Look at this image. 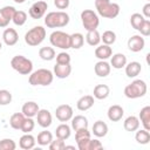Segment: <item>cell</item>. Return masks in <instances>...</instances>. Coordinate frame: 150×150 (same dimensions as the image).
I'll list each match as a JSON object with an SVG mask.
<instances>
[{"instance_id":"6da1fadb","label":"cell","mask_w":150,"mask_h":150,"mask_svg":"<svg viewBox=\"0 0 150 150\" xmlns=\"http://www.w3.org/2000/svg\"><path fill=\"white\" fill-rule=\"evenodd\" d=\"M95 7L97 14L105 19H115L121 11L120 5L110 0H95Z\"/></svg>"},{"instance_id":"7a4b0ae2","label":"cell","mask_w":150,"mask_h":150,"mask_svg":"<svg viewBox=\"0 0 150 150\" xmlns=\"http://www.w3.org/2000/svg\"><path fill=\"white\" fill-rule=\"evenodd\" d=\"M54 80V74L53 71H50L49 69L46 68H40L35 71H32L29 74L28 81L30 86H49L52 84Z\"/></svg>"},{"instance_id":"3957f363","label":"cell","mask_w":150,"mask_h":150,"mask_svg":"<svg viewBox=\"0 0 150 150\" xmlns=\"http://www.w3.org/2000/svg\"><path fill=\"white\" fill-rule=\"evenodd\" d=\"M69 15L63 11L49 12L45 16V25L48 28H62L69 23Z\"/></svg>"},{"instance_id":"277c9868","label":"cell","mask_w":150,"mask_h":150,"mask_svg":"<svg viewBox=\"0 0 150 150\" xmlns=\"http://www.w3.org/2000/svg\"><path fill=\"white\" fill-rule=\"evenodd\" d=\"M146 90H148V87L143 80H134L131 83H129L124 88V95L131 100L139 98L146 94Z\"/></svg>"},{"instance_id":"5b68a950","label":"cell","mask_w":150,"mask_h":150,"mask_svg":"<svg viewBox=\"0 0 150 150\" xmlns=\"http://www.w3.org/2000/svg\"><path fill=\"white\" fill-rule=\"evenodd\" d=\"M12 68L21 75H29L33 71V62L23 55H15L11 60Z\"/></svg>"},{"instance_id":"8992f818","label":"cell","mask_w":150,"mask_h":150,"mask_svg":"<svg viewBox=\"0 0 150 150\" xmlns=\"http://www.w3.org/2000/svg\"><path fill=\"white\" fill-rule=\"evenodd\" d=\"M46 38V29L42 26H35L25 34V42L30 47H36L42 43Z\"/></svg>"},{"instance_id":"52a82bcc","label":"cell","mask_w":150,"mask_h":150,"mask_svg":"<svg viewBox=\"0 0 150 150\" xmlns=\"http://www.w3.org/2000/svg\"><path fill=\"white\" fill-rule=\"evenodd\" d=\"M49 41L53 47H56L60 49L70 48V35L62 30H54L49 35Z\"/></svg>"},{"instance_id":"ba28073f","label":"cell","mask_w":150,"mask_h":150,"mask_svg":"<svg viewBox=\"0 0 150 150\" xmlns=\"http://www.w3.org/2000/svg\"><path fill=\"white\" fill-rule=\"evenodd\" d=\"M81 21L82 25L84 27V29L88 30H94L97 29L98 25H100V19L96 12H94L93 9H84L81 12Z\"/></svg>"},{"instance_id":"9c48e42d","label":"cell","mask_w":150,"mask_h":150,"mask_svg":"<svg viewBox=\"0 0 150 150\" xmlns=\"http://www.w3.org/2000/svg\"><path fill=\"white\" fill-rule=\"evenodd\" d=\"M47 9H48V4L43 0H39V1L34 2L30 6V8L28 11V14L32 19L38 20V19H41L42 16H45Z\"/></svg>"},{"instance_id":"30bf717a","label":"cell","mask_w":150,"mask_h":150,"mask_svg":"<svg viewBox=\"0 0 150 150\" xmlns=\"http://www.w3.org/2000/svg\"><path fill=\"white\" fill-rule=\"evenodd\" d=\"M73 108L69 104H61L55 109V116L60 122H68L73 117Z\"/></svg>"},{"instance_id":"8fae6325","label":"cell","mask_w":150,"mask_h":150,"mask_svg":"<svg viewBox=\"0 0 150 150\" xmlns=\"http://www.w3.org/2000/svg\"><path fill=\"white\" fill-rule=\"evenodd\" d=\"M15 11L16 9L13 6H5V7L0 8V27L1 28H5L9 25Z\"/></svg>"},{"instance_id":"7c38bea8","label":"cell","mask_w":150,"mask_h":150,"mask_svg":"<svg viewBox=\"0 0 150 150\" xmlns=\"http://www.w3.org/2000/svg\"><path fill=\"white\" fill-rule=\"evenodd\" d=\"M127 45H128V48L130 52L138 53V52L143 50V48L145 46V40L142 35H132L131 38H129Z\"/></svg>"},{"instance_id":"4fadbf2b","label":"cell","mask_w":150,"mask_h":150,"mask_svg":"<svg viewBox=\"0 0 150 150\" xmlns=\"http://www.w3.org/2000/svg\"><path fill=\"white\" fill-rule=\"evenodd\" d=\"M36 120H38V124L40 127H42V128L50 127V124L53 122L52 114L47 109H39L38 114H36Z\"/></svg>"},{"instance_id":"5bb4252c","label":"cell","mask_w":150,"mask_h":150,"mask_svg":"<svg viewBox=\"0 0 150 150\" xmlns=\"http://www.w3.org/2000/svg\"><path fill=\"white\" fill-rule=\"evenodd\" d=\"M2 40L7 46H14L19 41V34L14 28H6L2 33Z\"/></svg>"},{"instance_id":"9a60e30c","label":"cell","mask_w":150,"mask_h":150,"mask_svg":"<svg viewBox=\"0 0 150 150\" xmlns=\"http://www.w3.org/2000/svg\"><path fill=\"white\" fill-rule=\"evenodd\" d=\"M111 66L105 61V60H100L98 62L95 63L94 66V71L98 77H105L110 74Z\"/></svg>"},{"instance_id":"2e32d148","label":"cell","mask_w":150,"mask_h":150,"mask_svg":"<svg viewBox=\"0 0 150 150\" xmlns=\"http://www.w3.org/2000/svg\"><path fill=\"white\" fill-rule=\"evenodd\" d=\"M94 103H95V100L93 95H84L77 100L76 107L80 111H87L94 105Z\"/></svg>"},{"instance_id":"e0dca14e","label":"cell","mask_w":150,"mask_h":150,"mask_svg":"<svg viewBox=\"0 0 150 150\" xmlns=\"http://www.w3.org/2000/svg\"><path fill=\"white\" fill-rule=\"evenodd\" d=\"M108 118L111 121V122H118L120 120H122L123 115H124V110L121 105L118 104H114V105H110L109 109H108Z\"/></svg>"},{"instance_id":"ac0fdd59","label":"cell","mask_w":150,"mask_h":150,"mask_svg":"<svg viewBox=\"0 0 150 150\" xmlns=\"http://www.w3.org/2000/svg\"><path fill=\"white\" fill-rule=\"evenodd\" d=\"M124 68H125V75H127L128 77H130V79L136 77V76L139 75V73L142 71V66H141V63L137 62V61H131V62L127 63V64L124 66Z\"/></svg>"},{"instance_id":"d6986e66","label":"cell","mask_w":150,"mask_h":150,"mask_svg":"<svg viewBox=\"0 0 150 150\" xmlns=\"http://www.w3.org/2000/svg\"><path fill=\"white\" fill-rule=\"evenodd\" d=\"M71 73V66L70 63L68 64H60V63H56L54 66V75L57 77V79H67Z\"/></svg>"},{"instance_id":"ffe728a7","label":"cell","mask_w":150,"mask_h":150,"mask_svg":"<svg viewBox=\"0 0 150 150\" xmlns=\"http://www.w3.org/2000/svg\"><path fill=\"white\" fill-rule=\"evenodd\" d=\"M39 105L36 102L34 101H28L26 103H23L22 105V109H21V112L26 116V117H34L36 116L38 111H39Z\"/></svg>"},{"instance_id":"44dd1931","label":"cell","mask_w":150,"mask_h":150,"mask_svg":"<svg viewBox=\"0 0 150 150\" xmlns=\"http://www.w3.org/2000/svg\"><path fill=\"white\" fill-rule=\"evenodd\" d=\"M112 55V49L108 45H100L95 49V56L98 60H108Z\"/></svg>"},{"instance_id":"7402d4cb","label":"cell","mask_w":150,"mask_h":150,"mask_svg":"<svg viewBox=\"0 0 150 150\" xmlns=\"http://www.w3.org/2000/svg\"><path fill=\"white\" fill-rule=\"evenodd\" d=\"M138 120H139V123H142L143 128L150 131V107L149 105H145L141 109Z\"/></svg>"},{"instance_id":"603a6c76","label":"cell","mask_w":150,"mask_h":150,"mask_svg":"<svg viewBox=\"0 0 150 150\" xmlns=\"http://www.w3.org/2000/svg\"><path fill=\"white\" fill-rule=\"evenodd\" d=\"M110 94V88L107 84H97L94 88L93 96L96 100H105Z\"/></svg>"},{"instance_id":"cb8c5ba5","label":"cell","mask_w":150,"mask_h":150,"mask_svg":"<svg viewBox=\"0 0 150 150\" xmlns=\"http://www.w3.org/2000/svg\"><path fill=\"white\" fill-rule=\"evenodd\" d=\"M110 57H111L110 66H112V68H115V69H122L127 64V56L122 53H116V54L111 55Z\"/></svg>"},{"instance_id":"d4e9b609","label":"cell","mask_w":150,"mask_h":150,"mask_svg":"<svg viewBox=\"0 0 150 150\" xmlns=\"http://www.w3.org/2000/svg\"><path fill=\"white\" fill-rule=\"evenodd\" d=\"M35 138H34V136L33 135H30V134H25V135H22L21 137H20V139H19V145H20V148L21 149H23V150H29V149H33L34 146H35Z\"/></svg>"},{"instance_id":"484cf974","label":"cell","mask_w":150,"mask_h":150,"mask_svg":"<svg viewBox=\"0 0 150 150\" xmlns=\"http://www.w3.org/2000/svg\"><path fill=\"white\" fill-rule=\"evenodd\" d=\"M70 134H71V128L66 123V122H62L60 125L56 127L55 129V135L57 138H61V139H68L70 137Z\"/></svg>"},{"instance_id":"4316f807","label":"cell","mask_w":150,"mask_h":150,"mask_svg":"<svg viewBox=\"0 0 150 150\" xmlns=\"http://www.w3.org/2000/svg\"><path fill=\"white\" fill-rule=\"evenodd\" d=\"M93 134L96 137H104L108 134V125L105 122L98 120L93 124Z\"/></svg>"},{"instance_id":"83f0119b","label":"cell","mask_w":150,"mask_h":150,"mask_svg":"<svg viewBox=\"0 0 150 150\" xmlns=\"http://www.w3.org/2000/svg\"><path fill=\"white\" fill-rule=\"evenodd\" d=\"M139 120H138V117H136V116H128L125 120H124V122H123V127H124V129L127 130V131H130V132H132V131H136L138 128H139Z\"/></svg>"},{"instance_id":"f1b7e54d","label":"cell","mask_w":150,"mask_h":150,"mask_svg":"<svg viewBox=\"0 0 150 150\" xmlns=\"http://www.w3.org/2000/svg\"><path fill=\"white\" fill-rule=\"evenodd\" d=\"M71 128L75 131L82 128H88V118L83 115H76L75 117H71Z\"/></svg>"},{"instance_id":"f546056e","label":"cell","mask_w":150,"mask_h":150,"mask_svg":"<svg viewBox=\"0 0 150 150\" xmlns=\"http://www.w3.org/2000/svg\"><path fill=\"white\" fill-rule=\"evenodd\" d=\"M86 41L89 46L91 47H95V46H98L100 42H101V35L100 33L97 32V29H94V30H88L87 32V35H86Z\"/></svg>"},{"instance_id":"4dcf8cb0","label":"cell","mask_w":150,"mask_h":150,"mask_svg":"<svg viewBox=\"0 0 150 150\" xmlns=\"http://www.w3.org/2000/svg\"><path fill=\"white\" fill-rule=\"evenodd\" d=\"M25 118H26V116H25L22 112H15V114H13V115L11 116V118H9V124H11V127H12L13 129L20 130L21 127H22V123H23Z\"/></svg>"},{"instance_id":"1f68e13d","label":"cell","mask_w":150,"mask_h":150,"mask_svg":"<svg viewBox=\"0 0 150 150\" xmlns=\"http://www.w3.org/2000/svg\"><path fill=\"white\" fill-rule=\"evenodd\" d=\"M39 56L43 61H52L56 56L55 49L53 47H42V48L39 49Z\"/></svg>"},{"instance_id":"d6a6232c","label":"cell","mask_w":150,"mask_h":150,"mask_svg":"<svg viewBox=\"0 0 150 150\" xmlns=\"http://www.w3.org/2000/svg\"><path fill=\"white\" fill-rule=\"evenodd\" d=\"M84 43V36L81 33H74L70 35V48L80 49Z\"/></svg>"},{"instance_id":"836d02e7","label":"cell","mask_w":150,"mask_h":150,"mask_svg":"<svg viewBox=\"0 0 150 150\" xmlns=\"http://www.w3.org/2000/svg\"><path fill=\"white\" fill-rule=\"evenodd\" d=\"M135 139L138 144H148L150 142V132L145 129H141V130H136V135H135Z\"/></svg>"},{"instance_id":"e575fe53","label":"cell","mask_w":150,"mask_h":150,"mask_svg":"<svg viewBox=\"0 0 150 150\" xmlns=\"http://www.w3.org/2000/svg\"><path fill=\"white\" fill-rule=\"evenodd\" d=\"M52 141H53V134H52L50 131L43 130V131L39 132V135H38V143H39L41 146L48 145Z\"/></svg>"},{"instance_id":"d590c367","label":"cell","mask_w":150,"mask_h":150,"mask_svg":"<svg viewBox=\"0 0 150 150\" xmlns=\"http://www.w3.org/2000/svg\"><path fill=\"white\" fill-rule=\"evenodd\" d=\"M12 21H13L14 25H16V26H22V25H25L26 21H27V13L23 12V11H15Z\"/></svg>"},{"instance_id":"8d00e7d4","label":"cell","mask_w":150,"mask_h":150,"mask_svg":"<svg viewBox=\"0 0 150 150\" xmlns=\"http://www.w3.org/2000/svg\"><path fill=\"white\" fill-rule=\"evenodd\" d=\"M144 20H145V18L141 13H134L130 16V25H131L132 28H135L136 30H138Z\"/></svg>"},{"instance_id":"74e56055","label":"cell","mask_w":150,"mask_h":150,"mask_svg":"<svg viewBox=\"0 0 150 150\" xmlns=\"http://www.w3.org/2000/svg\"><path fill=\"white\" fill-rule=\"evenodd\" d=\"M101 41L104 45H108V46L114 45L115 41H116V34H115V32H112V30H105V32H103V34L101 35Z\"/></svg>"},{"instance_id":"f35d334b","label":"cell","mask_w":150,"mask_h":150,"mask_svg":"<svg viewBox=\"0 0 150 150\" xmlns=\"http://www.w3.org/2000/svg\"><path fill=\"white\" fill-rule=\"evenodd\" d=\"M34 127H35V122H34L33 117H26L20 130H21L23 134H29L30 131L34 130Z\"/></svg>"},{"instance_id":"ab89813d","label":"cell","mask_w":150,"mask_h":150,"mask_svg":"<svg viewBox=\"0 0 150 150\" xmlns=\"http://www.w3.org/2000/svg\"><path fill=\"white\" fill-rule=\"evenodd\" d=\"M12 102V94L7 89L0 90V105H7Z\"/></svg>"},{"instance_id":"60d3db41","label":"cell","mask_w":150,"mask_h":150,"mask_svg":"<svg viewBox=\"0 0 150 150\" xmlns=\"http://www.w3.org/2000/svg\"><path fill=\"white\" fill-rule=\"evenodd\" d=\"M16 144L11 138H4L0 141V150H15Z\"/></svg>"},{"instance_id":"b9f144b4","label":"cell","mask_w":150,"mask_h":150,"mask_svg":"<svg viewBox=\"0 0 150 150\" xmlns=\"http://www.w3.org/2000/svg\"><path fill=\"white\" fill-rule=\"evenodd\" d=\"M48 146H49L50 150H63L64 146H66V143H64V139H61V138L56 137V139H53L48 144Z\"/></svg>"},{"instance_id":"7bdbcfd3","label":"cell","mask_w":150,"mask_h":150,"mask_svg":"<svg viewBox=\"0 0 150 150\" xmlns=\"http://www.w3.org/2000/svg\"><path fill=\"white\" fill-rule=\"evenodd\" d=\"M90 131H88V128H82L75 131V141H81V139H86V138H90Z\"/></svg>"},{"instance_id":"ee69618b","label":"cell","mask_w":150,"mask_h":150,"mask_svg":"<svg viewBox=\"0 0 150 150\" xmlns=\"http://www.w3.org/2000/svg\"><path fill=\"white\" fill-rule=\"evenodd\" d=\"M55 57H56V63H60V64H68L70 63V60H71L70 55L67 52H61Z\"/></svg>"},{"instance_id":"f6af8a7d","label":"cell","mask_w":150,"mask_h":150,"mask_svg":"<svg viewBox=\"0 0 150 150\" xmlns=\"http://www.w3.org/2000/svg\"><path fill=\"white\" fill-rule=\"evenodd\" d=\"M138 32L141 33L142 36H149L150 35V20L149 19H145L143 21V23L141 25Z\"/></svg>"},{"instance_id":"bcb514c9","label":"cell","mask_w":150,"mask_h":150,"mask_svg":"<svg viewBox=\"0 0 150 150\" xmlns=\"http://www.w3.org/2000/svg\"><path fill=\"white\" fill-rule=\"evenodd\" d=\"M54 5L57 9L63 11V9H67L69 7L70 0H54Z\"/></svg>"},{"instance_id":"7dc6e473","label":"cell","mask_w":150,"mask_h":150,"mask_svg":"<svg viewBox=\"0 0 150 150\" xmlns=\"http://www.w3.org/2000/svg\"><path fill=\"white\" fill-rule=\"evenodd\" d=\"M100 149H103V144L98 139H90L89 150H100Z\"/></svg>"},{"instance_id":"c3c4849f","label":"cell","mask_w":150,"mask_h":150,"mask_svg":"<svg viewBox=\"0 0 150 150\" xmlns=\"http://www.w3.org/2000/svg\"><path fill=\"white\" fill-rule=\"evenodd\" d=\"M142 15L145 18V19H149L150 18V2H148V4H145L144 6H143V9H142Z\"/></svg>"},{"instance_id":"681fc988","label":"cell","mask_w":150,"mask_h":150,"mask_svg":"<svg viewBox=\"0 0 150 150\" xmlns=\"http://www.w3.org/2000/svg\"><path fill=\"white\" fill-rule=\"evenodd\" d=\"M14 2H16V4H23L26 0H13Z\"/></svg>"},{"instance_id":"f907efd6","label":"cell","mask_w":150,"mask_h":150,"mask_svg":"<svg viewBox=\"0 0 150 150\" xmlns=\"http://www.w3.org/2000/svg\"><path fill=\"white\" fill-rule=\"evenodd\" d=\"M64 149H75V146H73V145H66Z\"/></svg>"},{"instance_id":"816d5d0a","label":"cell","mask_w":150,"mask_h":150,"mask_svg":"<svg viewBox=\"0 0 150 150\" xmlns=\"http://www.w3.org/2000/svg\"><path fill=\"white\" fill-rule=\"evenodd\" d=\"M1 47H2V45H1V41H0V50H1Z\"/></svg>"},{"instance_id":"f5cc1de1","label":"cell","mask_w":150,"mask_h":150,"mask_svg":"<svg viewBox=\"0 0 150 150\" xmlns=\"http://www.w3.org/2000/svg\"><path fill=\"white\" fill-rule=\"evenodd\" d=\"M146 1H148V2H149V1H150V0H146Z\"/></svg>"}]
</instances>
